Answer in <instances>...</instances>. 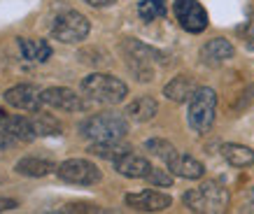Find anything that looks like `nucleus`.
I'll list each match as a JSON object with an SVG mask.
<instances>
[{
	"instance_id": "1",
	"label": "nucleus",
	"mask_w": 254,
	"mask_h": 214,
	"mask_svg": "<svg viewBox=\"0 0 254 214\" xmlns=\"http://www.w3.org/2000/svg\"><path fill=\"white\" fill-rule=\"evenodd\" d=\"M79 133L93 142H112V140H124L128 133V123L117 112H100V114L89 116L82 121Z\"/></svg>"
},
{
	"instance_id": "2",
	"label": "nucleus",
	"mask_w": 254,
	"mask_h": 214,
	"mask_svg": "<svg viewBox=\"0 0 254 214\" xmlns=\"http://www.w3.org/2000/svg\"><path fill=\"white\" fill-rule=\"evenodd\" d=\"M82 93L93 103H100V105H117L128 96V86L112 75L93 72V75L82 79Z\"/></svg>"
},
{
	"instance_id": "3",
	"label": "nucleus",
	"mask_w": 254,
	"mask_h": 214,
	"mask_svg": "<svg viewBox=\"0 0 254 214\" xmlns=\"http://www.w3.org/2000/svg\"><path fill=\"white\" fill-rule=\"evenodd\" d=\"M185 205L191 210V212H224L226 205H229V191L224 189L219 182L210 179V182L200 184L198 189H191V191L185 193Z\"/></svg>"
},
{
	"instance_id": "4",
	"label": "nucleus",
	"mask_w": 254,
	"mask_h": 214,
	"mask_svg": "<svg viewBox=\"0 0 254 214\" xmlns=\"http://www.w3.org/2000/svg\"><path fill=\"white\" fill-rule=\"evenodd\" d=\"M215 112H217V93L208 86H200L193 91L189 98V112H187V121L196 133H208L215 123Z\"/></svg>"
},
{
	"instance_id": "5",
	"label": "nucleus",
	"mask_w": 254,
	"mask_h": 214,
	"mask_svg": "<svg viewBox=\"0 0 254 214\" xmlns=\"http://www.w3.org/2000/svg\"><path fill=\"white\" fill-rule=\"evenodd\" d=\"M124 54H126V61H128V68L138 75L140 82H149L154 79V63H166L163 54H159L152 47L142 45L138 40H126L124 42Z\"/></svg>"
},
{
	"instance_id": "6",
	"label": "nucleus",
	"mask_w": 254,
	"mask_h": 214,
	"mask_svg": "<svg viewBox=\"0 0 254 214\" xmlns=\"http://www.w3.org/2000/svg\"><path fill=\"white\" fill-rule=\"evenodd\" d=\"M89 28H91V23L84 14H79L75 9H68V12H63L54 19L52 35L63 45H77L89 35Z\"/></svg>"
},
{
	"instance_id": "7",
	"label": "nucleus",
	"mask_w": 254,
	"mask_h": 214,
	"mask_svg": "<svg viewBox=\"0 0 254 214\" xmlns=\"http://www.w3.org/2000/svg\"><path fill=\"white\" fill-rule=\"evenodd\" d=\"M56 175L61 177L63 182L79 184V186H91V184L100 182V170L93 165L91 160L84 159H68L63 160L61 165L56 168Z\"/></svg>"
},
{
	"instance_id": "8",
	"label": "nucleus",
	"mask_w": 254,
	"mask_h": 214,
	"mask_svg": "<svg viewBox=\"0 0 254 214\" xmlns=\"http://www.w3.org/2000/svg\"><path fill=\"white\" fill-rule=\"evenodd\" d=\"M173 12L187 33H203L208 28V12L198 0H175Z\"/></svg>"
},
{
	"instance_id": "9",
	"label": "nucleus",
	"mask_w": 254,
	"mask_h": 214,
	"mask_svg": "<svg viewBox=\"0 0 254 214\" xmlns=\"http://www.w3.org/2000/svg\"><path fill=\"white\" fill-rule=\"evenodd\" d=\"M5 103L16 107V109H23V112H33V114L40 112V107L45 105L40 89L33 84H19L7 89L5 91Z\"/></svg>"
},
{
	"instance_id": "10",
	"label": "nucleus",
	"mask_w": 254,
	"mask_h": 214,
	"mask_svg": "<svg viewBox=\"0 0 254 214\" xmlns=\"http://www.w3.org/2000/svg\"><path fill=\"white\" fill-rule=\"evenodd\" d=\"M42 100H45V105L54 107V109H63V112H79V109H84L82 96H77L72 89H65V86L45 89L42 91Z\"/></svg>"
},
{
	"instance_id": "11",
	"label": "nucleus",
	"mask_w": 254,
	"mask_h": 214,
	"mask_svg": "<svg viewBox=\"0 0 254 214\" xmlns=\"http://www.w3.org/2000/svg\"><path fill=\"white\" fill-rule=\"evenodd\" d=\"M170 196L161 191H140V193H128L126 196V205L133 207V210H142V212H163L166 207H170Z\"/></svg>"
},
{
	"instance_id": "12",
	"label": "nucleus",
	"mask_w": 254,
	"mask_h": 214,
	"mask_svg": "<svg viewBox=\"0 0 254 214\" xmlns=\"http://www.w3.org/2000/svg\"><path fill=\"white\" fill-rule=\"evenodd\" d=\"M0 128L5 133H9L12 138H16L19 142H31L38 135L31 119L19 114H9V112H2V109H0Z\"/></svg>"
},
{
	"instance_id": "13",
	"label": "nucleus",
	"mask_w": 254,
	"mask_h": 214,
	"mask_svg": "<svg viewBox=\"0 0 254 214\" xmlns=\"http://www.w3.org/2000/svg\"><path fill=\"white\" fill-rule=\"evenodd\" d=\"M166 165H168V170L173 172V175L182 177V179H200V177L205 175L203 163L196 160L193 156H189V154L175 152L168 160H166Z\"/></svg>"
},
{
	"instance_id": "14",
	"label": "nucleus",
	"mask_w": 254,
	"mask_h": 214,
	"mask_svg": "<svg viewBox=\"0 0 254 214\" xmlns=\"http://www.w3.org/2000/svg\"><path fill=\"white\" fill-rule=\"evenodd\" d=\"M152 163L147 159H142V156H138V154H124L122 159L115 160V170L119 172V175L128 177V179H147V175L152 172Z\"/></svg>"
},
{
	"instance_id": "15",
	"label": "nucleus",
	"mask_w": 254,
	"mask_h": 214,
	"mask_svg": "<svg viewBox=\"0 0 254 214\" xmlns=\"http://www.w3.org/2000/svg\"><path fill=\"white\" fill-rule=\"evenodd\" d=\"M231 56H233V45L224 38L210 40L208 45H203V49H200V58H203L205 65H222Z\"/></svg>"
},
{
	"instance_id": "16",
	"label": "nucleus",
	"mask_w": 254,
	"mask_h": 214,
	"mask_svg": "<svg viewBox=\"0 0 254 214\" xmlns=\"http://www.w3.org/2000/svg\"><path fill=\"white\" fill-rule=\"evenodd\" d=\"M196 89H198V86H196V82H193L191 77L177 75L163 86V96L168 100H173V103H189V98L193 96Z\"/></svg>"
},
{
	"instance_id": "17",
	"label": "nucleus",
	"mask_w": 254,
	"mask_h": 214,
	"mask_svg": "<svg viewBox=\"0 0 254 214\" xmlns=\"http://www.w3.org/2000/svg\"><path fill=\"white\" fill-rule=\"evenodd\" d=\"M19 49H21V56L26 61L33 63H45L49 56H52V47L47 45L45 40H26L19 38Z\"/></svg>"
},
{
	"instance_id": "18",
	"label": "nucleus",
	"mask_w": 254,
	"mask_h": 214,
	"mask_svg": "<svg viewBox=\"0 0 254 214\" xmlns=\"http://www.w3.org/2000/svg\"><path fill=\"white\" fill-rule=\"evenodd\" d=\"M156 112H159V103L152 96H140L138 100H133L131 105L126 107V114L131 116L133 121H149V119H154Z\"/></svg>"
},
{
	"instance_id": "19",
	"label": "nucleus",
	"mask_w": 254,
	"mask_h": 214,
	"mask_svg": "<svg viewBox=\"0 0 254 214\" xmlns=\"http://www.w3.org/2000/svg\"><path fill=\"white\" fill-rule=\"evenodd\" d=\"M222 156L236 168H250L254 163V152L245 145H224Z\"/></svg>"
},
{
	"instance_id": "20",
	"label": "nucleus",
	"mask_w": 254,
	"mask_h": 214,
	"mask_svg": "<svg viewBox=\"0 0 254 214\" xmlns=\"http://www.w3.org/2000/svg\"><path fill=\"white\" fill-rule=\"evenodd\" d=\"M89 152H91L93 156H100V159H108L115 163L117 159H122L124 154L131 152V147L122 145V140H112V142H93V145L89 147Z\"/></svg>"
},
{
	"instance_id": "21",
	"label": "nucleus",
	"mask_w": 254,
	"mask_h": 214,
	"mask_svg": "<svg viewBox=\"0 0 254 214\" xmlns=\"http://www.w3.org/2000/svg\"><path fill=\"white\" fill-rule=\"evenodd\" d=\"M14 170L19 172V175L23 177H45L49 175L52 170H56L49 160H40V159H33V156H28V159H21L19 163L14 165Z\"/></svg>"
},
{
	"instance_id": "22",
	"label": "nucleus",
	"mask_w": 254,
	"mask_h": 214,
	"mask_svg": "<svg viewBox=\"0 0 254 214\" xmlns=\"http://www.w3.org/2000/svg\"><path fill=\"white\" fill-rule=\"evenodd\" d=\"M138 14L142 21H154L166 14V0H140Z\"/></svg>"
},
{
	"instance_id": "23",
	"label": "nucleus",
	"mask_w": 254,
	"mask_h": 214,
	"mask_svg": "<svg viewBox=\"0 0 254 214\" xmlns=\"http://www.w3.org/2000/svg\"><path fill=\"white\" fill-rule=\"evenodd\" d=\"M35 121H33V126H35V133L38 135H61V123L56 121L54 116L49 114H42V112H35Z\"/></svg>"
},
{
	"instance_id": "24",
	"label": "nucleus",
	"mask_w": 254,
	"mask_h": 214,
	"mask_svg": "<svg viewBox=\"0 0 254 214\" xmlns=\"http://www.w3.org/2000/svg\"><path fill=\"white\" fill-rule=\"evenodd\" d=\"M147 149H149V152L152 154H156V156H159V159H163V160H168L170 156H173V154L177 152L175 147L170 145L168 140H161V138H154V140H147Z\"/></svg>"
},
{
	"instance_id": "25",
	"label": "nucleus",
	"mask_w": 254,
	"mask_h": 214,
	"mask_svg": "<svg viewBox=\"0 0 254 214\" xmlns=\"http://www.w3.org/2000/svg\"><path fill=\"white\" fill-rule=\"evenodd\" d=\"M173 172H166V170H159V168H152V172L147 175V182H152V184H156V186H170L173 184Z\"/></svg>"
},
{
	"instance_id": "26",
	"label": "nucleus",
	"mask_w": 254,
	"mask_h": 214,
	"mask_svg": "<svg viewBox=\"0 0 254 214\" xmlns=\"http://www.w3.org/2000/svg\"><path fill=\"white\" fill-rule=\"evenodd\" d=\"M240 35H245L247 40H254V12L252 14H250V19H247V23L245 26H243V28H240Z\"/></svg>"
},
{
	"instance_id": "27",
	"label": "nucleus",
	"mask_w": 254,
	"mask_h": 214,
	"mask_svg": "<svg viewBox=\"0 0 254 214\" xmlns=\"http://www.w3.org/2000/svg\"><path fill=\"white\" fill-rule=\"evenodd\" d=\"M16 142V138H12L9 133H5V130L0 128V149H12Z\"/></svg>"
},
{
	"instance_id": "28",
	"label": "nucleus",
	"mask_w": 254,
	"mask_h": 214,
	"mask_svg": "<svg viewBox=\"0 0 254 214\" xmlns=\"http://www.w3.org/2000/svg\"><path fill=\"white\" fill-rule=\"evenodd\" d=\"M86 5H91V7H110V5H115L117 0H84Z\"/></svg>"
},
{
	"instance_id": "29",
	"label": "nucleus",
	"mask_w": 254,
	"mask_h": 214,
	"mask_svg": "<svg viewBox=\"0 0 254 214\" xmlns=\"http://www.w3.org/2000/svg\"><path fill=\"white\" fill-rule=\"evenodd\" d=\"M16 203L9 198H0V212H5V210H14Z\"/></svg>"
},
{
	"instance_id": "30",
	"label": "nucleus",
	"mask_w": 254,
	"mask_h": 214,
	"mask_svg": "<svg viewBox=\"0 0 254 214\" xmlns=\"http://www.w3.org/2000/svg\"><path fill=\"white\" fill-rule=\"evenodd\" d=\"M247 49H250V52H254V40H250V45H247Z\"/></svg>"
}]
</instances>
